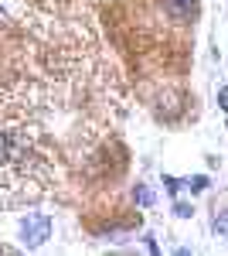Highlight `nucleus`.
<instances>
[{
  "instance_id": "nucleus-1",
  "label": "nucleus",
  "mask_w": 228,
  "mask_h": 256,
  "mask_svg": "<svg viewBox=\"0 0 228 256\" xmlns=\"http://www.w3.org/2000/svg\"><path fill=\"white\" fill-rule=\"evenodd\" d=\"M44 195V158L38 130L24 116L0 113V205H20Z\"/></svg>"
},
{
  "instance_id": "nucleus-2",
  "label": "nucleus",
  "mask_w": 228,
  "mask_h": 256,
  "mask_svg": "<svg viewBox=\"0 0 228 256\" xmlns=\"http://www.w3.org/2000/svg\"><path fill=\"white\" fill-rule=\"evenodd\" d=\"M48 236H51V218L41 212H27V218L20 222V239L27 246H41Z\"/></svg>"
},
{
  "instance_id": "nucleus-3",
  "label": "nucleus",
  "mask_w": 228,
  "mask_h": 256,
  "mask_svg": "<svg viewBox=\"0 0 228 256\" xmlns=\"http://www.w3.org/2000/svg\"><path fill=\"white\" fill-rule=\"evenodd\" d=\"M194 4H198V0H164V10H167L174 20H188L191 14H194Z\"/></svg>"
},
{
  "instance_id": "nucleus-4",
  "label": "nucleus",
  "mask_w": 228,
  "mask_h": 256,
  "mask_svg": "<svg viewBox=\"0 0 228 256\" xmlns=\"http://www.w3.org/2000/svg\"><path fill=\"white\" fill-rule=\"evenodd\" d=\"M211 229H215L218 236H228V212H218V216L211 218Z\"/></svg>"
},
{
  "instance_id": "nucleus-5",
  "label": "nucleus",
  "mask_w": 228,
  "mask_h": 256,
  "mask_svg": "<svg viewBox=\"0 0 228 256\" xmlns=\"http://www.w3.org/2000/svg\"><path fill=\"white\" fill-rule=\"evenodd\" d=\"M174 216H177V218H191V216H194V208L184 205V202H177V205H174Z\"/></svg>"
},
{
  "instance_id": "nucleus-6",
  "label": "nucleus",
  "mask_w": 228,
  "mask_h": 256,
  "mask_svg": "<svg viewBox=\"0 0 228 256\" xmlns=\"http://www.w3.org/2000/svg\"><path fill=\"white\" fill-rule=\"evenodd\" d=\"M188 184H191V192H205V188H208V178H205V174H198L194 181H188Z\"/></svg>"
},
{
  "instance_id": "nucleus-7",
  "label": "nucleus",
  "mask_w": 228,
  "mask_h": 256,
  "mask_svg": "<svg viewBox=\"0 0 228 256\" xmlns=\"http://www.w3.org/2000/svg\"><path fill=\"white\" fill-rule=\"evenodd\" d=\"M133 198H136V202H140V205H150V192H147V188H140V184H136Z\"/></svg>"
},
{
  "instance_id": "nucleus-8",
  "label": "nucleus",
  "mask_w": 228,
  "mask_h": 256,
  "mask_svg": "<svg viewBox=\"0 0 228 256\" xmlns=\"http://www.w3.org/2000/svg\"><path fill=\"white\" fill-rule=\"evenodd\" d=\"M164 184H167V192H171V195H177L184 181H177V178H164Z\"/></svg>"
},
{
  "instance_id": "nucleus-9",
  "label": "nucleus",
  "mask_w": 228,
  "mask_h": 256,
  "mask_svg": "<svg viewBox=\"0 0 228 256\" xmlns=\"http://www.w3.org/2000/svg\"><path fill=\"white\" fill-rule=\"evenodd\" d=\"M218 102H222V110H228V86L222 89V96H218Z\"/></svg>"
}]
</instances>
